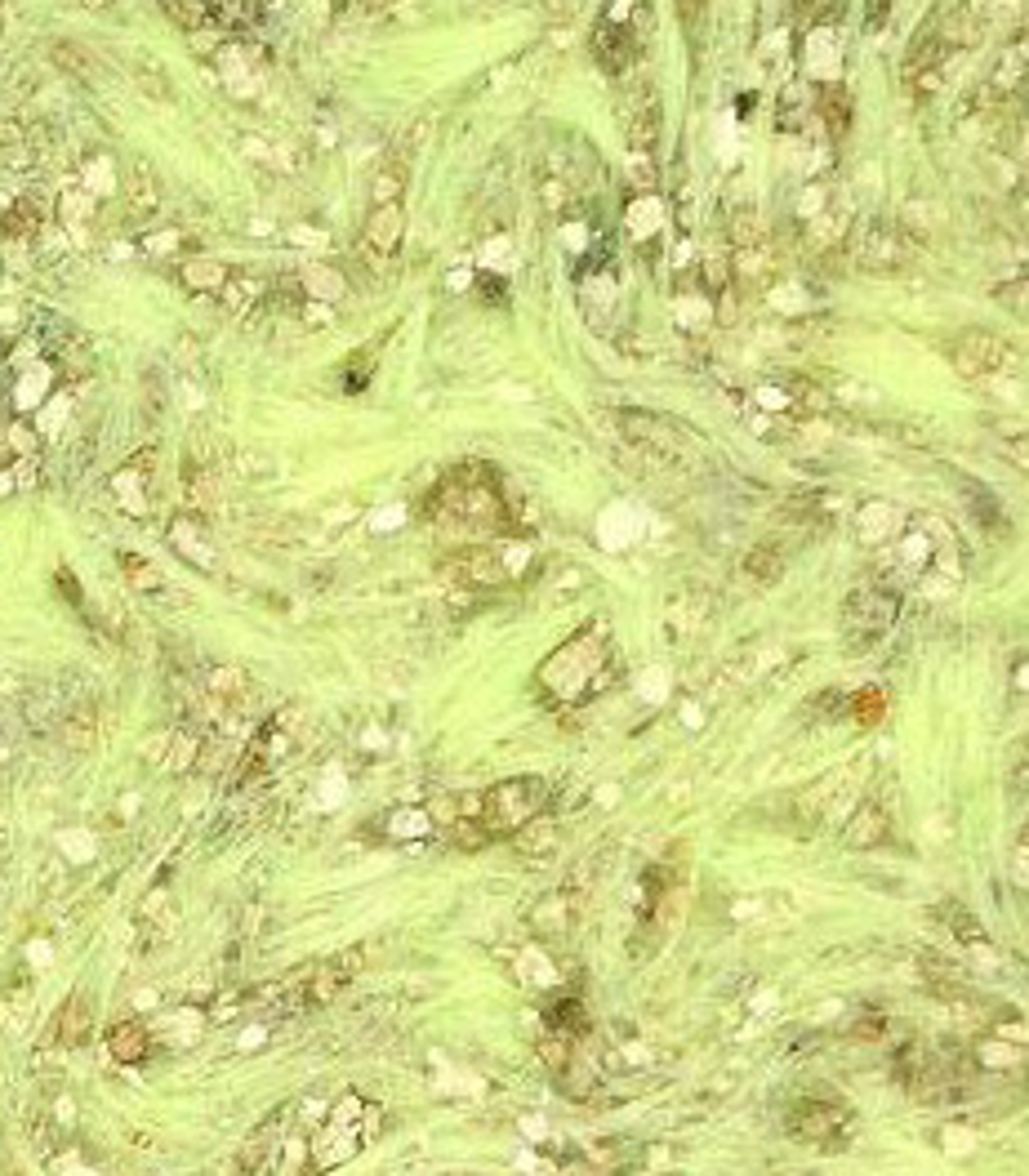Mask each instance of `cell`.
Segmentation results:
<instances>
[{
	"label": "cell",
	"instance_id": "cell-1",
	"mask_svg": "<svg viewBox=\"0 0 1029 1176\" xmlns=\"http://www.w3.org/2000/svg\"><path fill=\"white\" fill-rule=\"evenodd\" d=\"M548 798H553V789H548V780L539 776H518V780H504L495 784V789H486L482 798V829L490 833V842L504 838V833H518L526 820L544 816Z\"/></svg>",
	"mask_w": 1029,
	"mask_h": 1176
},
{
	"label": "cell",
	"instance_id": "cell-2",
	"mask_svg": "<svg viewBox=\"0 0 1029 1176\" xmlns=\"http://www.w3.org/2000/svg\"><path fill=\"white\" fill-rule=\"evenodd\" d=\"M602 659H606V646L584 633V637H575V642H567L544 669H539V682H544V691H553L557 700H584V695L593 691L588 682L597 678V665H602Z\"/></svg>",
	"mask_w": 1029,
	"mask_h": 1176
},
{
	"label": "cell",
	"instance_id": "cell-3",
	"mask_svg": "<svg viewBox=\"0 0 1029 1176\" xmlns=\"http://www.w3.org/2000/svg\"><path fill=\"white\" fill-rule=\"evenodd\" d=\"M896 610H900V602L891 588H882V584L855 588L847 602H842V633H847L851 651H865L869 642H878V637L896 624Z\"/></svg>",
	"mask_w": 1029,
	"mask_h": 1176
},
{
	"label": "cell",
	"instance_id": "cell-4",
	"mask_svg": "<svg viewBox=\"0 0 1029 1176\" xmlns=\"http://www.w3.org/2000/svg\"><path fill=\"white\" fill-rule=\"evenodd\" d=\"M361 963H365V949H361V945H352V949L335 953V959H326V963L308 967V972H303V976L290 985L286 1002H294V1008H326V1002H335V998L343 994V989H348L352 980H357Z\"/></svg>",
	"mask_w": 1029,
	"mask_h": 1176
},
{
	"label": "cell",
	"instance_id": "cell-5",
	"mask_svg": "<svg viewBox=\"0 0 1029 1176\" xmlns=\"http://www.w3.org/2000/svg\"><path fill=\"white\" fill-rule=\"evenodd\" d=\"M851 1110L838 1106V1100H798L789 1110V1132L802 1136V1141H816V1145H838L851 1136Z\"/></svg>",
	"mask_w": 1029,
	"mask_h": 1176
},
{
	"label": "cell",
	"instance_id": "cell-6",
	"mask_svg": "<svg viewBox=\"0 0 1029 1176\" xmlns=\"http://www.w3.org/2000/svg\"><path fill=\"white\" fill-rule=\"evenodd\" d=\"M949 361L963 379H989L1012 365V348L989 330H963L949 348Z\"/></svg>",
	"mask_w": 1029,
	"mask_h": 1176
},
{
	"label": "cell",
	"instance_id": "cell-7",
	"mask_svg": "<svg viewBox=\"0 0 1029 1176\" xmlns=\"http://www.w3.org/2000/svg\"><path fill=\"white\" fill-rule=\"evenodd\" d=\"M855 254H861V267H869V273H896V267L914 263L918 245L904 237L896 224H869V228L861 232V245H855Z\"/></svg>",
	"mask_w": 1029,
	"mask_h": 1176
},
{
	"label": "cell",
	"instance_id": "cell-8",
	"mask_svg": "<svg viewBox=\"0 0 1029 1176\" xmlns=\"http://www.w3.org/2000/svg\"><path fill=\"white\" fill-rule=\"evenodd\" d=\"M406 232V205L392 201V205H371V218L361 228V245L357 254L365 263H388L397 254V241Z\"/></svg>",
	"mask_w": 1029,
	"mask_h": 1176
},
{
	"label": "cell",
	"instance_id": "cell-9",
	"mask_svg": "<svg viewBox=\"0 0 1029 1176\" xmlns=\"http://www.w3.org/2000/svg\"><path fill=\"white\" fill-rule=\"evenodd\" d=\"M361 1123H335V1119H326V1127L322 1132L312 1136V1145H308V1176H316V1172H330V1168H339V1163H348L352 1155L361 1149Z\"/></svg>",
	"mask_w": 1029,
	"mask_h": 1176
},
{
	"label": "cell",
	"instance_id": "cell-10",
	"mask_svg": "<svg viewBox=\"0 0 1029 1176\" xmlns=\"http://www.w3.org/2000/svg\"><path fill=\"white\" fill-rule=\"evenodd\" d=\"M90 1034H94V1002H90V994H71L63 1002V1012L54 1016V1025H49V1043L81 1047V1043H90Z\"/></svg>",
	"mask_w": 1029,
	"mask_h": 1176
},
{
	"label": "cell",
	"instance_id": "cell-11",
	"mask_svg": "<svg viewBox=\"0 0 1029 1176\" xmlns=\"http://www.w3.org/2000/svg\"><path fill=\"white\" fill-rule=\"evenodd\" d=\"M887 838H891V820H887V812H882L878 802H861L851 812L847 825H842V842L855 847V851H874Z\"/></svg>",
	"mask_w": 1029,
	"mask_h": 1176
},
{
	"label": "cell",
	"instance_id": "cell-12",
	"mask_svg": "<svg viewBox=\"0 0 1029 1176\" xmlns=\"http://www.w3.org/2000/svg\"><path fill=\"white\" fill-rule=\"evenodd\" d=\"M441 575L469 580V584H499L504 580V567H499V557L490 553V548H463V553L441 561Z\"/></svg>",
	"mask_w": 1029,
	"mask_h": 1176
},
{
	"label": "cell",
	"instance_id": "cell-13",
	"mask_svg": "<svg viewBox=\"0 0 1029 1176\" xmlns=\"http://www.w3.org/2000/svg\"><path fill=\"white\" fill-rule=\"evenodd\" d=\"M107 1051H112V1061H120V1065H139V1061H147V1051H152V1038H147V1029L139 1021H116L107 1029Z\"/></svg>",
	"mask_w": 1029,
	"mask_h": 1176
},
{
	"label": "cell",
	"instance_id": "cell-14",
	"mask_svg": "<svg viewBox=\"0 0 1029 1176\" xmlns=\"http://www.w3.org/2000/svg\"><path fill=\"white\" fill-rule=\"evenodd\" d=\"M512 847H518L526 861H544V855H553V847H557V820H553V816L526 820V825L512 833Z\"/></svg>",
	"mask_w": 1029,
	"mask_h": 1176
},
{
	"label": "cell",
	"instance_id": "cell-15",
	"mask_svg": "<svg viewBox=\"0 0 1029 1176\" xmlns=\"http://www.w3.org/2000/svg\"><path fill=\"white\" fill-rule=\"evenodd\" d=\"M642 1163V1145L637 1141H597L588 1145V1168H597L602 1176H620Z\"/></svg>",
	"mask_w": 1029,
	"mask_h": 1176
},
{
	"label": "cell",
	"instance_id": "cell-16",
	"mask_svg": "<svg viewBox=\"0 0 1029 1176\" xmlns=\"http://www.w3.org/2000/svg\"><path fill=\"white\" fill-rule=\"evenodd\" d=\"M593 54H597V63H602L606 71H616V77H624V67H629V32H620V28H616V18L597 22Z\"/></svg>",
	"mask_w": 1029,
	"mask_h": 1176
},
{
	"label": "cell",
	"instance_id": "cell-17",
	"mask_svg": "<svg viewBox=\"0 0 1029 1176\" xmlns=\"http://www.w3.org/2000/svg\"><path fill=\"white\" fill-rule=\"evenodd\" d=\"M94 740H98V714H94V704L71 708V714L63 718V744H67L71 753H90Z\"/></svg>",
	"mask_w": 1029,
	"mask_h": 1176
},
{
	"label": "cell",
	"instance_id": "cell-18",
	"mask_svg": "<svg viewBox=\"0 0 1029 1176\" xmlns=\"http://www.w3.org/2000/svg\"><path fill=\"white\" fill-rule=\"evenodd\" d=\"M744 575H749L753 584H776L784 575V553L776 544H757L749 557H744Z\"/></svg>",
	"mask_w": 1029,
	"mask_h": 1176
},
{
	"label": "cell",
	"instance_id": "cell-19",
	"mask_svg": "<svg viewBox=\"0 0 1029 1176\" xmlns=\"http://www.w3.org/2000/svg\"><path fill=\"white\" fill-rule=\"evenodd\" d=\"M228 267L224 263H214V259H192V263H183V286L188 290H224L228 286Z\"/></svg>",
	"mask_w": 1029,
	"mask_h": 1176
},
{
	"label": "cell",
	"instance_id": "cell-20",
	"mask_svg": "<svg viewBox=\"0 0 1029 1176\" xmlns=\"http://www.w3.org/2000/svg\"><path fill=\"white\" fill-rule=\"evenodd\" d=\"M531 923H535V931H544V936H553V931H571V923H575V904H571V896H553V900H544L539 910L531 914Z\"/></svg>",
	"mask_w": 1029,
	"mask_h": 1176
},
{
	"label": "cell",
	"instance_id": "cell-21",
	"mask_svg": "<svg viewBox=\"0 0 1029 1176\" xmlns=\"http://www.w3.org/2000/svg\"><path fill=\"white\" fill-rule=\"evenodd\" d=\"M126 196H130V210L134 214H152L156 210V201H161V188H156V179H152V169H134V179L126 183Z\"/></svg>",
	"mask_w": 1029,
	"mask_h": 1176
},
{
	"label": "cell",
	"instance_id": "cell-22",
	"mask_svg": "<svg viewBox=\"0 0 1029 1176\" xmlns=\"http://www.w3.org/2000/svg\"><path fill=\"white\" fill-rule=\"evenodd\" d=\"M49 58H54V67H63L67 77H81L90 81L94 77V58L85 54V49L77 41H54V49H49Z\"/></svg>",
	"mask_w": 1029,
	"mask_h": 1176
},
{
	"label": "cell",
	"instance_id": "cell-23",
	"mask_svg": "<svg viewBox=\"0 0 1029 1176\" xmlns=\"http://www.w3.org/2000/svg\"><path fill=\"white\" fill-rule=\"evenodd\" d=\"M401 192H406V169H401V165H384V169L375 175L371 205H392V201H401Z\"/></svg>",
	"mask_w": 1029,
	"mask_h": 1176
},
{
	"label": "cell",
	"instance_id": "cell-24",
	"mask_svg": "<svg viewBox=\"0 0 1029 1176\" xmlns=\"http://www.w3.org/2000/svg\"><path fill=\"white\" fill-rule=\"evenodd\" d=\"M882 714H887V695L874 691V686H865V691L851 695V718L861 722V727H874V722H882Z\"/></svg>",
	"mask_w": 1029,
	"mask_h": 1176
},
{
	"label": "cell",
	"instance_id": "cell-25",
	"mask_svg": "<svg viewBox=\"0 0 1029 1176\" xmlns=\"http://www.w3.org/2000/svg\"><path fill=\"white\" fill-rule=\"evenodd\" d=\"M32 232H41V210H36L32 201H14L5 214V237H32Z\"/></svg>",
	"mask_w": 1029,
	"mask_h": 1176
},
{
	"label": "cell",
	"instance_id": "cell-26",
	"mask_svg": "<svg viewBox=\"0 0 1029 1176\" xmlns=\"http://www.w3.org/2000/svg\"><path fill=\"white\" fill-rule=\"evenodd\" d=\"M201 744H205V740H201L196 731H179V735H175V744H169V753H175V757H169L165 767H169V771H196Z\"/></svg>",
	"mask_w": 1029,
	"mask_h": 1176
},
{
	"label": "cell",
	"instance_id": "cell-27",
	"mask_svg": "<svg viewBox=\"0 0 1029 1176\" xmlns=\"http://www.w3.org/2000/svg\"><path fill=\"white\" fill-rule=\"evenodd\" d=\"M820 112H825L833 139H842V130H847V120H851V98L829 85V90H825V103H820Z\"/></svg>",
	"mask_w": 1029,
	"mask_h": 1176
},
{
	"label": "cell",
	"instance_id": "cell-28",
	"mask_svg": "<svg viewBox=\"0 0 1029 1176\" xmlns=\"http://www.w3.org/2000/svg\"><path fill=\"white\" fill-rule=\"evenodd\" d=\"M188 499L196 508H214L218 504V482L210 477V469H188Z\"/></svg>",
	"mask_w": 1029,
	"mask_h": 1176
},
{
	"label": "cell",
	"instance_id": "cell-29",
	"mask_svg": "<svg viewBox=\"0 0 1029 1176\" xmlns=\"http://www.w3.org/2000/svg\"><path fill=\"white\" fill-rule=\"evenodd\" d=\"M210 695L218 700V708H224L228 700H237V695H245V673L241 669H214L210 673Z\"/></svg>",
	"mask_w": 1029,
	"mask_h": 1176
},
{
	"label": "cell",
	"instance_id": "cell-30",
	"mask_svg": "<svg viewBox=\"0 0 1029 1176\" xmlns=\"http://www.w3.org/2000/svg\"><path fill=\"white\" fill-rule=\"evenodd\" d=\"M757 241H763V224H757V214L744 205V210L731 218V245H740V250H757Z\"/></svg>",
	"mask_w": 1029,
	"mask_h": 1176
},
{
	"label": "cell",
	"instance_id": "cell-31",
	"mask_svg": "<svg viewBox=\"0 0 1029 1176\" xmlns=\"http://www.w3.org/2000/svg\"><path fill=\"white\" fill-rule=\"evenodd\" d=\"M165 14L175 18L183 32H192V36H196V28H205V22H210V5H192V0H169Z\"/></svg>",
	"mask_w": 1029,
	"mask_h": 1176
},
{
	"label": "cell",
	"instance_id": "cell-32",
	"mask_svg": "<svg viewBox=\"0 0 1029 1176\" xmlns=\"http://www.w3.org/2000/svg\"><path fill=\"white\" fill-rule=\"evenodd\" d=\"M450 838H455L463 851H482L486 842H490V833L482 829V820H469V816H463V820H455V825H450Z\"/></svg>",
	"mask_w": 1029,
	"mask_h": 1176
},
{
	"label": "cell",
	"instance_id": "cell-33",
	"mask_svg": "<svg viewBox=\"0 0 1029 1176\" xmlns=\"http://www.w3.org/2000/svg\"><path fill=\"white\" fill-rule=\"evenodd\" d=\"M120 567L130 571V584H134V588H161V575H156L152 567H147L143 557H134V553H120Z\"/></svg>",
	"mask_w": 1029,
	"mask_h": 1176
},
{
	"label": "cell",
	"instance_id": "cell-34",
	"mask_svg": "<svg viewBox=\"0 0 1029 1176\" xmlns=\"http://www.w3.org/2000/svg\"><path fill=\"white\" fill-rule=\"evenodd\" d=\"M704 277H708V290H731V254H708Z\"/></svg>",
	"mask_w": 1029,
	"mask_h": 1176
},
{
	"label": "cell",
	"instance_id": "cell-35",
	"mask_svg": "<svg viewBox=\"0 0 1029 1176\" xmlns=\"http://www.w3.org/2000/svg\"><path fill=\"white\" fill-rule=\"evenodd\" d=\"M392 833H428V816L424 812H397L392 816Z\"/></svg>",
	"mask_w": 1029,
	"mask_h": 1176
},
{
	"label": "cell",
	"instance_id": "cell-36",
	"mask_svg": "<svg viewBox=\"0 0 1029 1176\" xmlns=\"http://www.w3.org/2000/svg\"><path fill=\"white\" fill-rule=\"evenodd\" d=\"M1012 784H1016V793L1025 798V744L1016 749V776H1012Z\"/></svg>",
	"mask_w": 1029,
	"mask_h": 1176
},
{
	"label": "cell",
	"instance_id": "cell-37",
	"mask_svg": "<svg viewBox=\"0 0 1029 1176\" xmlns=\"http://www.w3.org/2000/svg\"><path fill=\"white\" fill-rule=\"evenodd\" d=\"M58 584H63V593L71 597V602H77V597H81V588H77V584H71V580H67V571H58Z\"/></svg>",
	"mask_w": 1029,
	"mask_h": 1176
},
{
	"label": "cell",
	"instance_id": "cell-38",
	"mask_svg": "<svg viewBox=\"0 0 1029 1176\" xmlns=\"http://www.w3.org/2000/svg\"><path fill=\"white\" fill-rule=\"evenodd\" d=\"M232 1176H273V1172H245V1168H232Z\"/></svg>",
	"mask_w": 1029,
	"mask_h": 1176
},
{
	"label": "cell",
	"instance_id": "cell-39",
	"mask_svg": "<svg viewBox=\"0 0 1029 1176\" xmlns=\"http://www.w3.org/2000/svg\"><path fill=\"white\" fill-rule=\"evenodd\" d=\"M441 1176H473V1172H441Z\"/></svg>",
	"mask_w": 1029,
	"mask_h": 1176
}]
</instances>
